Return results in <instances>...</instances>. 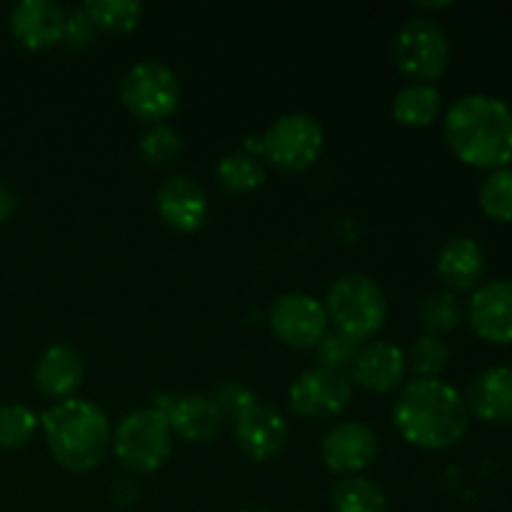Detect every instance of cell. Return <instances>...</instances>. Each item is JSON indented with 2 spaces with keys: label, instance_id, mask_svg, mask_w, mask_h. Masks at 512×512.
Segmentation results:
<instances>
[{
  "label": "cell",
  "instance_id": "obj_28",
  "mask_svg": "<svg viewBox=\"0 0 512 512\" xmlns=\"http://www.w3.org/2000/svg\"><path fill=\"white\" fill-rule=\"evenodd\" d=\"M408 368L418 378H438L450 360V350L438 335H420L405 353Z\"/></svg>",
  "mask_w": 512,
  "mask_h": 512
},
{
  "label": "cell",
  "instance_id": "obj_11",
  "mask_svg": "<svg viewBox=\"0 0 512 512\" xmlns=\"http://www.w3.org/2000/svg\"><path fill=\"white\" fill-rule=\"evenodd\" d=\"M380 440L370 425L360 420L338 423L320 445L325 468L338 475H355L378 458Z\"/></svg>",
  "mask_w": 512,
  "mask_h": 512
},
{
  "label": "cell",
  "instance_id": "obj_3",
  "mask_svg": "<svg viewBox=\"0 0 512 512\" xmlns=\"http://www.w3.org/2000/svg\"><path fill=\"white\" fill-rule=\"evenodd\" d=\"M40 425L53 458L73 473L98 468L113 445L108 415L88 400H60L40 415Z\"/></svg>",
  "mask_w": 512,
  "mask_h": 512
},
{
  "label": "cell",
  "instance_id": "obj_31",
  "mask_svg": "<svg viewBox=\"0 0 512 512\" xmlns=\"http://www.w3.org/2000/svg\"><path fill=\"white\" fill-rule=\"evenodd\" d=\"M95 33H98V28H95L93 20L88 18L83 5H80V8H73L70 13H65L63 40L70 48H85V45L93 43Z\"/></svg>",
  "mask_w": 512,
  "mask_h": 512
},
{
  "label": "cell",
  "instance_id": "obj_24",
  "mask_svg": "<svg viewBox=\"0 0 512 512\" xmlns=\"http://www.w3.org/2000/svg\"><path fill=\"white\" fill-rule=\"evenodd\" d=\"M83 10L105 33H130L143 18V5L135 0H88Z\"/></svg>",
  "mask_w": 512,
  "mask_h": 512
},
{
  "label": "cell",
  "instance_id": "obj_30",
  "mask_svg": "<svg viewBox=\"0 0 512 512\" xmlns=\"http://www.w3.org/2000/svg\"><path fill=\"white\" fill-rule=\"evenodd\" d=\"M180 135L170 125H153L140 140V155L153 165H168L180 155Z\"/></svg>",
  "mask_w": 512,
  "mask_h": 512
},
{
  "label": "cell",
  "instance_id": "obj_33",
  "mask_svg": "<svg viewBox=\"0 0 512 512\" xmlns=\"http://www.w3.org/2000/svg\"><path fill=\"white\" fill-rule=\"evenodd\" d=\"M15 210H18V198H15L13 190L0 188V225L8 223L15 215Z\"/></svg>",
  "mask_w": 512,
  "mask_h": 512
},
{
  "label": "cell",
  "instance_id": "obj_26",
  "mask_svg": "<svg viewBox=\"0 0 512 512\" xmlns=\"http://www.w3.org/2000/svg\"><path fill=\"white\" fill-rule=\"evenodd\" d=\"M480 210L495 223H512V170H493L480 185Z\"/></svg>",
  "mask_w": 512,
  "mask_h": 512
},
{
  "label": "cell",
  "instance_id": "obj_8",
  "mask_svg": "<svg viewBox=\"0 0 512 512\" xmlns=\"http://www.w3.org/2000/svg\"><path fill=\"white\" fill-rule=\"evenodd\" d=\"M323 128L308 113H288L275 120L260 138V153L283 173H303L320 158Z\"/></svg>",
  "mask_w": 512,
  "mask_h": 512
},
{
  "label": "cell",
  "instance_id": "obj_25",
  "mask_svg": "<svg viewBox=\"0 0 512 512\" xmlns=\"http://www.w3.org/2000/svg\"><path fill=\"white\" fill-rule=\"evenodd\" d=\"M418 320L425 328V335L450 333L463 323V310H460L453 293L440 290V293H430L420 300Z\"/></svg>",
  "mask_w": 512,
  "mask_h": 512
},
{
  "label": "cell",
  "instance_id": "obj_6",
  "mask_svg": "<svg viewBox=\"0 0 512 512\" xmlns=\"http://www.w3.org/2000/svg\"><path fill=\"white\" fill-rule=\"evenodd\" d=\"M120 100L138 120L160 125L180 105L178 75L158 60L135 63L120 83Z\"/></svg>",
  "mask_w": 512,
  "mask_h": 512
},
{
  "label": "cell",
  "instance_id": "obj_21",
  "mask_svg": "<svg viewBox=\"0 0 512 512\" xmlns=\"http://www.w3.org/2000/svg\"><path fill=\"white\" fill-rule=\"evenodd\" d=\"M440 113V93L435 85L410 83L395 95L393 115L405 128H425Z\"/></svg>",
  "mask_w": 512,
  "mask_h": 512
},
{
  "label": "cell",
  "instance_id": "obj_4",
  "mask_svg": "<svg viewBox=\"0 0 512 512\" xmlns=\"http://www.w3.org/2000/svg\"><path fill=\"white\" fill-rule=\"evenodd\" d=\"M325 313L335 330L350 340H370L388 318V300L383 288L373 278L360 273L343 275L335 280L325 298Z\"/></svg>",
  "mask_w": 512,
  "mask_h": 512
},
{
  "label": "cell",
  "instance_id": "obj_18",
  "mask_svg": "<svg viewBox=\"0 0 512 512\" xmlns=\"http://www.w3.org/2000/svg\"><path fill=\"white\" fill-rule=\"evenodd\" d=\"M83 358L70 345H50L40 353L33 368V380L38 390L48 398L68 400L83 383Z\"/></svg>",
  "mask_w": 512,
  "mask_h": 512
},
{
  "label": "cell",
  "instance_id": "obj_12",
  "mask_svg": "<svg viewBox=\"0 0 512 512\" xmlns=\"http://www.w3.org/2000/svg\"><path fill=\"white\" fill-rule=\"evenodd\" d=\"M468 323L485 343L512 345V280L478 285L468 303Z\"/></svg>",
  "mask_w": 512,
  "mask_h": 512
},
{
  "label": "cell",
  "instance_id": "obj_22",
  "mask_svg": "<svg viewBox=\"0 0 512 512\" xmlns=\"http://www.w3.org/2000/svg\"><path fill=\"white\" fill-rule=\"evenodd\" d=\"M333 512H388V500L373 480L350 475L335 485Z\"/></svg>",
  "mask_w": 512,
  "mask_h": 512
},
{
  "label": "cell",
  "instance_id": "obj_32",
  "mask_svg": "<svg viewBox=\"0 0 512 512\" xmlns=\"http://www.w3.org/2000/svg\"><path fill=\"white\" fill-rule=\"evenodd\" d=\"M210 398L218 403L220 413H223V418H235V415L243 413L248 405L255 403V395L250 393L248 388H243V385L238 383H225L220 385V388H215V393L210 395Z\"/></svg>",
  "mask_w": 512,
  "mask_h": 512
},
{
  "label": "cell",
  "instance_id": "obj_1",
  "mask_svg": "<svg viewBox=\"0 0 512 512\" xmlns=\"http://www.w3.org/2000/svg\"><path fill=\"white\" fill-rule=\"evenodd\" d=\"M393 425L405 443L445 450L465 438L470 413L465 398L440 378L410 380L393 405Z\"/></svg>",
  "mask_w": 512,
  "mask_h": 512
},
{
  "label": "cell",
  "instance_id": "obj_13",
  "mask_svg": "<svg viewBox=\"0 0 512 512\" xmlns=\"http://www.w3.org/2000/svg\"><path fill=\"white\" fill-rule=\"evenodd\" d=\"M155 208L160 220L178 233H195L205 225L210 213L203 185L190 175H170L155 193Z\"/></svg>",
  "mask_w": 512,
  "mask_h": 512
},
{
  "label": "cell",
  "instance_id": "obj_16",
  "mask_svg": "<svg viewBox=\"0 0 512 512\" xmlns=\"http://www.w3.org/2000/svg\"><path fill=\"white\" fill-rule=\"evenodd\" d=\"M408 375V360L405 353L393 343H370L358 350L350 380L370 393H390L400 388Z\"/></svg>",
  "mask_w": 512,
  "mask_h": 512
},
{
  "label": "cell",
  "instance_id": "obj_29",
  "mask_svg": "<svg viewBox=\"0 0 512 512\" xmlns=\"http://www.w3.org/2000/svg\"><path fill=\"white\" fill-rule=\"evenodd\" d=\"M313 350L320 368H330V370H340V373H345V368H353L360 348L355 340L348 338V335L338 333V330H328V333L323 335V340H320Z\"/></svg>",
  "mask_w": 512,
  "mask_h": 512
},
{
  "label": "cell",
  "instance_id": "obj_19",
  "mask_svg": "<svg viewBox=\"0 0 512 512\" xmlns=\"http://www.w3.org/2000/svg\"><path fill=\"white\" fill-rule=\"evenodd\" d=\"M165 415H168L170 428L190 443H208L218 435L225 420L218 403L205 393L183 395L165 410Z\"/></svg>",
  "mask_w": 512,
  "mask_h": 512
},
{
  "label": "cell",
  "instance_id": "obj_14",
  "mask_svg": "<svg viewBox=\"0 0 512 512\" xmlns=\"http://www.w3.org/2000/svg\"><path fill=\"white\" fill-rule=\"evenodd\" d=\"M233 430L240 450L253 460H273L288 445V423L283 415L258 400L235 415Z\"/></svg>",
  "mask_w": 512,
  "mask_h": 512
},
{
  "label": "cell",
  "instance_id": "obj_23",
  "mask_svg": "<svg viewBox=\"0 0 512 512\" xmlns=\"http://www.w3.org/2000/svg\"><path fill=\"white\" fill-rule=\"evenodd\" d=\"M215 175L228 193H253L265 183L263 163L250 153L225 155L218 163Z\"/></svg>",
  "mask_w": 512,
  "mask_h": 512
},
{
  "label": "cell",
  "instance_id": "obj_17",
  "mask_svg": "<svg viewBox=\"0 0 512 512\" xmlns=\"http://www.w3.org/2000/svg\"><path fill=\"white\" fill-rule=\"evenodd\" d=\"M468 413L483 423L500 425L512 420V368L495 365L483 370L478 378L470 383L465 395Z\"/></svg>",
  "mask_w": 512,
  "mask_h": 512
},
{
  "label": "cell",
  "instance_id": "obj_15",
  "mask_svg": "<svg viewBox=\"0 0 512 512\" xmlns=\"http://www.w3.org/2000/svg\"><path fill=\"white\" fill-rule=\"evenodd\" d=\"M8 25L23 48L48 50L63 43L65 10L53 0H20L10 10Z\"/></svg>",
  "mask_w": 512,
  "mask_h": 512
},
{
  "label": "cell",
  "instance_id": "obj_9",
  "mask_svg": "<svg viewBox=\"0 0 512 512\" xmlns=\"http://www.w3.org/2000/svg\"><path fill=\"white\" fill-rule=\"evenodd\" d=\"M353 400L350 375L330 368L305 370L290 385V408L305 420H330L343 413Z\"/></svg>",
  "mask_w": 512,
  "mask_h": 512
},
{
  "label": "cell",
  "instance_id": "obj_20",
  "mask_svg": "<svg viewBox=\"0 0 512 512\" xmlns=\"http://www.w3.org/2000/svg\"><path fill=\"white\" fill-rule=\"evenodd\" d=\"M435 268L445 288L473 290L485 275V253L473 238H453L443 245Z\"/></svg>",
  "mask_w": 512,
  "mask_h": 512
},
{
  "label": "cell",
  "instance_id": "obj_27",
  "mask_svg": "<svg viewBox=\"0 0 512 512\" xmlns=\"http://www.w3.org/2000/svg\"><path fill=\"white\" fill-rule=\"evenodd\" d=\"M40 418L20 403H8L0 408V448L18 450L33 440Z\"/></svg>",
  "mask_w": 512,
  "mask_h": 512
},
{
  "label": "cell",
  "instance_id": "obj_10",
  "mask_svg": "<svg viewBox=\"0 0 512 512\" xmlns=\"http://www.w3.org/2000/svg\"><path fill=\"white\" fill-rule=\"evenodd\" d=\"M270 330L290 348H315L328 333L325 305L305 293L280 295L270 308Z\"/></svg>",
  "mask_w": 512,
  "mask_h": 512
},
{
  "label": "cell",
  "instance_id": "obj_7",
  "mask_svg": "<svg viewBox=\"0 0 512 512\" xmlns=\"http://www.w3.org/2000/svg\"><path fill=\"white\" fill-rule=\"evenodd\" d=\"M393 58L400 73L415 83L433 85L448 70L450 45L443 30L428 18L408 20L398 30L393 43Z\"/></svg>",
  "mask_w": 512,
  "mask_h": 512
},
{
  "label": "cell",
  "instance_id": "obj_2",
  "mask_svg": "<svg viewBox=\"0 0 512 512\" xmlns=\"http://www.w3.org/2000/svg\"><path fill=\"white\" fill-rule=\"evenodd\" d=\"M445 140L470 168L500 170L512 160V110L493 95H465L445 115Z\"/></svg>",
  "mask_w": 512,
  "mask_h": 512
},
{
  "label": "cell",
  "instance_id": "obj_5",
  "mask_svg": "<svg viewBox=\"0 0 512 512\" xmlns=\"http://www.w3.org/2000/svg\"><path fill=\"white\" fill-rule=\"evenodd\" d=\"M115 458L135 475H150L165 465L173 453V428L158 408L135 410L120 420L113 435Z\"/></svg>",
  "mask_w": 512,
  "mask_h": 512
}]
</instances>
